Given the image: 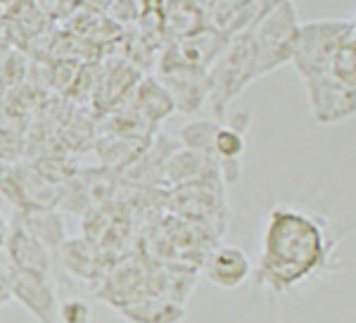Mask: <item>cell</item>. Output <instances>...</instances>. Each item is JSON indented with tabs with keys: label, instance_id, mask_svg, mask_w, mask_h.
Listing matches in <instances>:
<instances>
[{
	"label": "cell",
	"instance_id": "6da1fadb",
	"mask_svg": "<svg viewBox=\"0 0 356 323\" xmlns=\"http://www.w3.org/2000/svg\"><path fill=\"white\" fill-rule=\"evenodd\" d=\"M328 262V238L307 212L275 207L261 242L257 281L275 292L295 287Z\"/></svg>",
	"mask_w": 356,
	"mask_h": 323
},
{
	"label": "cell",
	"instance_id": "7a4b0ae2",
	"mask_svg": "<svg viewBox=\"0 0 356 323\" xmlns=\"http://www.w3.org/2000/svg\"><path fill=\"white\" fill-rule=\"evenodd\" d=\"M250 31L257 62V79L290 62L295 48L300 17L292 0H278Z\"/></svg>",
	"mask_w": 356,
	"mask_h": 323
},
{
	"label": "cell",
	"instance_id": "3957f363",
	"mask_svg": "<svg viewBox=\"0 0 356 323\" xmlns=\"http://www.w3.org/2000/svg\"><path fill=\"white\" fill-rule=\"evenodd\" d=\"M254 79L257 62L254 50H252V38L250 31H243L216 55L214 67L207 74V97L214 105L216 117L223 119L228 102Z\"/></svg>",
	"mask_w": 356,
	"mask_h": 323
},
{
	"label": "cell",
	"instance_id": "277c9868",
	"mask_svg": "<svg viewBox=\"0 0 356 323\" xmlns=\"http://www.w3.org/2000/svg\"><path fill=\"white\" fill-rule=\"evenodd\" d=\"M352 33L354 24L344 19H314L300 24L290 62L302 74V79L328 72L337 48Z\"/></svg>",
	"mask_w": 356,
	"mask_h": 323
},
{
	"label": "cell",
	"instance_id": "5b68a950",
	"mask_svg": "<svg viewBox=\"0 0 356 323\" xmlns=\"http://www.w3.org/2000/svg\"><path fill=\"white\" fill-rule=\"evenodd\" d=\"M309 105L318 124H337L356 114V88L342 84L330 72L304 79Z\"/></svg>",
	"mask_w": 356,
	"mask_h": 323
},
{
	"label": "cell",
	"instance_id": "8992f818",
	"mask_svg": "<svg viewBox=\"0 0 356 323\" xmlns=\"http://www.w3.org/2000/svg\"><path fill=\"white\" fill-rule=\"evenodd\" d=\"M10 290L24 307L38 319V323H62L60 302L45 274H31L10 267Z\"/></svg>",
	"mask_w": 356,
	"mask_h": 323
},
{
	"label": "cell",
	"instance_id": "52a82bcc",
	"mask_svg": "<svg viewBox=\"0 0 356 323\" xmlns=\"http://www.w3.org/2000/svg\"><path fill=\"white\" fill-rule=\"evenodd\" d=\"M207 278L219 287H238L250 278L252 262L240 247H216L204 262Z\"/></svg>",
	"mask_w": 356,
	"mask_h": 323
},
{
	"label": "cell",
	"instance_id": "ba28073f",
	"mask_svg": "<svg viewBox=\"0 0 356 323\" xmlns=\"http://www.w3.org/2000/svg\"><path fill=\"white\" fill-rule=\"evenodd\" d=\"M245 152V138L238 126H216L214 141H211L209 157L216 159L226 169L228 181L238 178V162Z\"/></svg>",
	"mask_w": 356,
	"mask_h": 323
},
{
	"label": "cell",
	"instance_id": "9c48e42d",
	"mask_svg": "<svg viewBox=\"0 0 356 323\" xmlns=\"http://www.w3.org/2000/svg\"><path fill=\"white\" fill-rule=\"evenodd\" d=\"M122 311L134 323H178L183 314L176 302H166V299H140V304L122 307Z\"/></svg>",
	"mask_w": 356,
	"mask_h": 323
},
{
	"label": "cell",
	"instance_id": "30bf717a",
	"mask_svg": "<svg viewBox=\"0 0 356 323\" xmlns=\"http://www.w3.org/2000/svg\"><path fill=\"white\" fill-rule=\"evenodd\" d=\"M328 72L340 79L342 84L356 88V31L337 48Z\"/></svg>",
	"mask_w": 356,
	"mask_h": 323
},
{
	"label": "cell",
	"instance_id": "8fae6325",
	"mask_svg": "<svg viewBox=\"0 0 356 323\" xmlns=\"http://www.w3.org/2000/svg\"><path fill=\"white\" fill-rule=\"evenodd\" d=\"M60 321L62 323H90V309L81 299H69L60 304Z\"/></svg>",
	"mask_w": 356,
	"mask_h": 323
},
{
	"label": "cell",
	"instance_id": "7c38bea8",
	"mask_svg": "<svg viewBox=\"0 0 356 323\" xmlns=\"http://www.w3.org/2000/svg\"><path fill=\"white\" fill-rule=\"evenodd\" d=\"M13 299V290H10V271L8 274H0V307L8 304Z\"/></svg>",
	"mask_w": 356,
	"mask_h": 323
},
{
	"label": "cell",
	"instance_id": "4fadbf2b",
	"mask_svg": "<svg viewBox=\"0 0 356 323\" xmlns=\"http://www.w3.org/2000/svg\"><path fill=\"white\" fill-rule=\"evenodd\" d=\"M352 24H354V31H356V22H352Z\"/></svg>",
	"mask_w": 356,
	"mask_h": 323
}]
</instances>
